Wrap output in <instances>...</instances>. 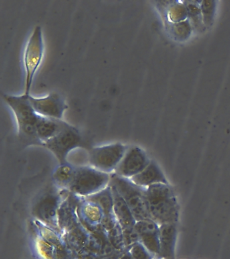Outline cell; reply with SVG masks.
I'll return each instance as SVG.
<instances>
[{
	"label": "cell",
	"instance_id": "obj_1",
	"mask_svg": "<svg viewBox=\"0 0 230 259\" xmlns=\"http://www.w3.org/2000/svg\"><path fill=\"white\" fill-rule=\"evenodd\" d=\"M144 188L151 219L159 226L177 224L179 204L175 192L169 184H157Z\"/></svg>",
	"mask_w": 230,
	"mask_h": 259
},
{
	"label": "cell",
	"instance_id": "obj_2",
	"mask_svg": "<svg viewBox=\"0 0 230 259\" xmlns=\"http://www.w3.org/2000/svg\"><path fill=\"white\" fill-rule=\"evenodd\" d=\"M29 95H5L4 99L15 115L19 137L39 144L37 137V123L40 115L32 107Z\"/></svg>",
	"mask_w": 230,
	"mask_h": 259
},
{
	"label": "cell",
	"instance_id": "obj_3",
	"mask_svg": "<svg viewBox=\"0 0 230 259\" xmlns=\"http://www.w3.org/2000/svg\"><path fill=\"white\" fill-rule=\"evenodd\" d=\"M112 175L90 165L76 167L75 176L69 192L77 197H88L108 187Z\"/></svg>",
	"mask_w": 230,
	"mask_h": 259
},
{
	"label": "cell",
	"instance_id": "obj_4",
	"mask_svg": "<svg viewBox=\"0 0 230 259\" xmlns=\"http://www.w3.org/2000/svg\"><path fill=\"white\" fill-rule=\"evenodd\" d=\"M122 196L136 222L152 220L149 213L145 197V188L136 186L126 178L113 174L110 183Z\"/></svg>",
	"mask_w": 230,
	"mask_h": 259
},
{
	"label": "cell",
	"instance_id": "obj_5",
	"mask_svg": "<svg viewBox=\"0 0 230 259\" xmlns=\"http://www.w3.org/2000/svg\"><path fill=\"white\" fill-rule=\"evenodd\" d=\"M44 56V41L41 26L34 28L26 45L23 55L25 71V95H30L34 77L41 66Z\"/></svg>",
	"mask_w": 230,
	"mask_h": 259
},
{
	"label": "cell",
	"instance_id": "obj_6",
	"mask_svg": "<svg viewBox=\"0 0 230 259\" xmlns=\"http://www.w3.org/2000/svg\"><path fill=\"white\" fill-rule=\"evenodd\" d=\"M127 149L128 147L121 143L94 147L88 155L89 165L104 173L114 174Z\"/></svg>",
	"mask_w": 230,
	"mask_h": 259
},
{
	"label": "cell",
	"instance_id": "obj_7",
	"mask_svg": "<svg viewBox=\"0 0 230 259\" xmlns=\"http://www.w3.org/2000/svg\"><path fill=\"white\" fill-rule=\"evenodd\" d=\"M81 144V136L73 125L67 123L58 135L43 144L50 150L60 164L68 163V154Z\"/></svg>",
	"mask_w": 230,
	"mask_h": 259
},
{
	"label": "cell",
	"instance_id": "obj_8",
	"mask_svg": "<svg viewBox=\"0 0 230 259\" xmlns=\"http://www.w3.org/2000/svg\"><path fill=\"white\" fill-rule=\"evenodd\" d=\"M64 191L50 190L38 200L33 208V214L38 220L56 230L59 229L58 212L60 205L66 198L62 193Z\"/></svg>",
	"mask_w": 230,
	"mask_h": 259
},
{
	"label": "cell",
	"instance_id": "obj_9",
	"mask_svg": "<svg viewBox=\"0 0 230 259\" xmlns=\"http://www.w3.org/2000/svg\"><path fill=\"white\" fill-rule=\"evenodd\" d=\"M150 162L151 159L141 148L133 146L127 149L114 174L130 180L141 173Z\"/></svg>",
	"mask_w": 230,
	"mask_h": 259
},
{
	"label": "cell",
	"instance_id": "obj_10",
	"mask_svg": "<svg viewBox=\"0 0 230 259\" xmlns=\"http://www.w3.org/2000/svg\"><path fill=\"white\" fill-rule=\"evenodd\" d=\"M29 100L37 114L49 118L62 119L68 108L63 97L56 93H50L43 97H35L30 95Z\"/></svg>",
	"mask_w": 230,
	"mask_h": 259
},
{
	"label": "cell",
	"instance_id": "obj_11",
	"mask_svg": "<svg viewBox=\"0 0 230 259\" xmlns=\"http://www.w3.org/2000/svg\"><path fill=\"white\" fill-rule=\"evenodd\" d=\"M139 240L155 257L160 254V226L153 220L139 221L134 226Z\"/></svg>",
	"mask_w": 230,
	"mask_h": 259
},
{
	"label": "cell",
	"instance_id": "obj_12",
	"mask_svg": "<svg viewBox=\"0 0 230 259\" xmlns=\"http://www.w3.org/2000/svg\"><path fill=\"white\" fill-rule=\"evenodd\" d=\"M110 186L114 197V214L116 222L120 225L123 231L134 228L136 221L130 207L116 188L112 186Z\"/></svg>",
	"mask_w": 230,
	"mask_h": 259
},
{
	"label": "cell",
	"instance_id": "obj_13",
	"mask_svg": "<svg viewBox=\"0 0 230 259\" xmlns=\"http://www.w3.org/2000/svg\"><path fill=\"white\" fill-rule=\"evenodd\" d=\"M130 180L141 188H147L157 184H168V182L160 167L153 160H151L149 165L141 173L137 174Z\"/></svg>",
	"mask_w": 230,
	"mask_h": 259
},
{
	"label": "cell",
	"instance_id": "obj_14",
	"mask_svg": "<svg viewBox=\"0 0 230 259\" xmlns=\"http://www.w3.org/2000/svg\"><path fill=\"white\" fill-rule=\"evenodd\" d=\"M177 224L160 226V254L158 258L175 259Z\"/></svg>",
	"mask_w": 230,
	"mask_h": 259
},
{
	"label": "cell",
	"instance_id": "obj_15",
	"mask_svg": "<svg viewBox=\"0 0 230 259\" xmlns=\"http://www.w3.org/2000/svg\"><path fill=\"white\" fill-rule=\"evenodd\" d=\"M78 212L84 224L90 228H95L102 226L104 213L102 208L96 202L86 198H82L81 201L78 204Z\"/></svg>",
	"mask_w": 230,
	"mask_h": 259
},
{
	"label": "cell",
	"instance_id": "obj_16",
	"mask_svg": "<svg viewBox=\"0 0 230 259\" xmlns=\"http://www.w3.org/2000/svg\"><path fill=\"white\" fill-rule=\"evenodd\" d=\"M67 123L62 119L49 118L40 115L36 127L40 145H43L44 143L55 137Z\"/></svg>",
	"mask_w": 230,
	"mask_h": 259
},
{
	"label": "cell",
	"instance_id": "obj_17",
	"mask_svg": "<svg viewBox=\"0 0 230 259\" xmlns=\"http://www.w3.org/2000/svg\"><path fill=\"white\" fill-rule=\"evenodd\" d=\"M76 167L66 163L60 164L54 169L52 180L58 190L69 191L75 176Z\"/></svg>",
	"mask_w": 230,
	"mask_h": 259
},
{
	"label": "cell",
	"instance_id": "obj_18",
	"mask_svg": "<svg viewBox=\"0 0 230 259\" xmlns=\"http://www.w3.org/2000/svg\"><path fill=\"white\" fill-rule=\"evenodd\" d=\"M128 252L134 259H154L155 257L141 242H136L129 248Z\"/></svg>",
	"mask_w": 230,
	"mask_h": 259
},
{
	"label": "cell",
	"instance_id": "obj_19",
	"mask_svg": "<svg viewBox=\"0 0 230 259\" xmlns=\"http://www.w3.org/2000/svg\"><path fill=\"white\" fill-rule=\"evenodd\" d=\"M170 17L175 22H182L187 16V8L183 5H176L171 8L170 11Z\"/></svg>",
	"mask_w": 230,
	"mask_h": 259
},
{
	"label": "cell",
	"instance_id": "obj_20",
	"mask_svg": "<svg viewBox=\"0 0 230 259\" xmlns=\"http://www.w3.org/2000/svg\"><path fill=\"white\" fill-rule=\"evenodd\" d=\"M191 32V26L185 21L178 22L175 26L174 33L179 38H186L189 35Z\"/></svg>",
	"mask_w": 230,
	"mask_h": 259
},
{
	"label": "cell",
	"instance_id": "obj_21",
	"mask_svg": "<svg viewBox=\"0 0 230 259\" xmlns=\"http://www.w3.org/2000/svg\"><path fill=\"white\" fill-rule=\"evenodd\" d=\"M205 5L202 6V15L203 14L204 20L205 23H209L211 21L213 14V6L209 5V2H206Z\"/></svg>",
	"mask_w": 230,
	"mask_h": 259
},
{
	"label": "cell",
	"instance_id": "obj_22",
	"mask_svg": "<svg viewBox=\"0 0 230 259\" xmlns=\"http://www.w3.org/2000/svg\"><path fill=\"white\" fill-rule=\"evenodd\" d=\"M119 259H134L132 258V256H131L130 252H128V250L125 251L124 254L122 255L119 258Z\"/></svg>",
	"mask_w": 230,
	"mask_h": 259
},
{
	"label": "cell",
	"instance_id": "obj_23",
	"mask_svg": "<svg viewBox=\"0 0 230 259\" xmlns=\"http://www.w3.org/2000/svg\"><path fill=\"white\" fill-rule=\"evenodd\" d=\"M154 259H160V258H155Z\"/></svg>",
	"mask_w": 230,
	"mask_h": 259
}]
</instances>
